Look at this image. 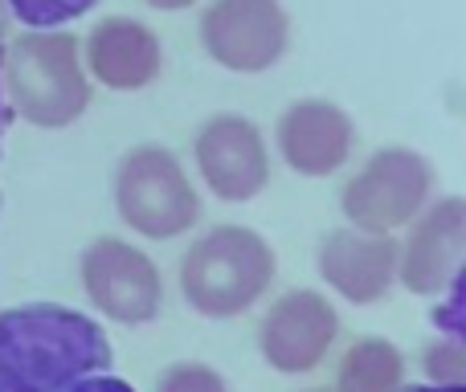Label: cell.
<instances>
[{
  "instance_id": "1",
  "label": "cell",
  "mask_w": 466,
  "mask_h": 392,
  "mask_svg": "<svg viewBox=\"0 0 466 392\" xmlns=\"http://www.w3.org/2000/svg\"><path fill=\"white\" fill-rule=\"evenodd\" d=\"M106 364V331L74 307L25 303L0 311V392H62Z\"/></svg>"
},
{
  "instance_id": "2",
  "label": "cell",
  "mask_w": 466,
  "mask_h": 392,
  "mask_svg": "<svg viewBox=\"0 0 466 392\" xmlns=\"http://www.w3.org/2000/svg\"><path fill=\"white\" fill-rule=\"evenodd\" d=\"M279 257L249 225H213L180 257V295L205 319H238L274 286Z\"/></svg>"
},
{
  "instance_id": "3",
  "label": "cell",
  "mask_w": 466,
  "mask_h": 392,
  "mask_svg": "<svg viewBox=\"0 0 466 392\" xmlns=\"http://www.w3.org/2000/svg\"><path fill=\"white\" fill-rule=\"evenodd\" d=\"M8 111L29 127L62 131L78 123L90 106V78L74 33L29 29L13 37L0 65Z\"/></svg>"
},
{
  "instance_id": "4",
  "label": "cell",
  "mask_w": 466,
  "mask_h": 392,
  "mask_svg": "<svg viewBox=\"0 0 466 392\" xmlns=\"http://www.w3.org/2000/svg\"><path fill=\"white\" fill-rule=\"evenodd\" d=\"M115 208H119V221L147 241H172L201 221V196L185 164L160 144H139L119 160Z\"/></svg>"
},
{
  "instance_id": "5",
  "label": "cell",
  "mask_w": 466,
  "mask_h": 392,
  "mask_svg": "<svg viewBox=\"0 0 466 392\" xmlns=\"http://www.w3.org/2000/svg\"><path fill=\"white\" fill-rule=\"evenodd\" d=\"M438 172L413 147H377L369 160L356 168V176L339 193L348 225L360 233H393L405 229L421 208L434 200Z\"/></svg>"
},
{
  "instance_id": "6",
  "label": "cell",
  "mask_w": 466,
  "mask_h": 392,
  "mask_svg": "<svg viewBox=\"0 0 466 392\" xmlns=\"http://www.w3.org/2000/svg\"><path fill=\"white\" fill-rule=\"evenodd\" d=\"M197 37L221 70L266 74L290 49V13L282 0H209Z\"/></svg>"
},
{
  "instance_id": "7",
  "label": "cell",
  "mask_w": 466,
  "mask_h": 392,
  "mask_svg": "<svg viewBox=\"0 0 466 392\" xmlns=\"http://www.w3.org/2000/svg\"><path fill=\"white\" fill-rule=\"evenodd\" d=\"M82 290L90 307L123 327L152 323L164 307L160 266L123 237H95L82 249Z\"/></svg>"
},
{
  "instance_id": "8",
  "label": "cell",
  "mask_w": 466,
  "mask_h": 392,
  "mask_svg": "<svg viewBox=\"0 0 466 392\" xmlns=\"http://www.w3.org/2000/svg\"><path fill=\"white\" fill-rule=\"evenodd\" d=\"M193 164L205 188L226 205H246L270 185V144L249 115L221 111L197 127Z\"/></svg>"
},
{
  "instance_id": "9",
  "label": "cell",
  "mask_w": 466,
  "mask_h": 392,
  "mask_svg": "<svg viewBox=\"0 0 466 392\" xmlns=\"http://www.w3.org/2000/svg\"><path fill=\"white\" fill-rule=\"evenodd\" d=\"M339 336V315L315 290H287L258 323V352L282 377H303L328 360Z\"/></svg>"
},
{
  "instance_id": "10",
  "label": "cell",
  "mask_w": 466,
  "mask_h": 392,
  "mask_svg": "<svg viewBox=\"0 0 466 392\" xmlns=\"http://www.w3.org/2000/svg\"><path fill=\"white\" fill-rule=\"evenodd\" d=\"M405 237L397 246V278L410 295H442L454 278L462 274L466 257V200L462 196H442L430 200Z\"/></svg>"
},
{
  "instance_id": "11",
  "label": "cell",
  "mask_w": 466,
  "mask_h": 392,
  "mask_svg": "<svg viewBox=\"0 0 466 392\" xmlns=\"http://www.w3.org/2000/svg\"><path fill=\"white\" fill-rule=\"evenodd\" d=\"M274 144L290 172L307 180L336 176L356 147V123L331 98H299L274 123Z\"/></svg>"
},
{
  "instance_id": "12",
  "label": "cell",
  "mask_w": 466,
  "mask_h": 392,
  "mask_svg": "<svg viewBox=\"0 0 466 392\" xmlns=\"http://www.w3.org/2000/svg\"><path fill=\"white\" fill-rule=\"evenodd\" d=\"M78 49H82L86 78H95L106 90H119V95L147 90L164 74L160 37L144 21H136V16H103L86 33V45Z\"/></svg>"
},
{
  "instance_id": "13",
  "label": "cell",
  "mask_w": 466,
  "mask_h": 392,
  "mask_svg": "<svg viewBox=\"0 0 466 392\" xmlns=\"http://www.w3.org/2000/svg\"><path fill=\"white\" fill-rule=\"evenodd\" d=\"M319 278L339 298L356 307L380 303L397 282V241L393 233L331 229L319 241Z\"/></svg>"
},
{
  "instance_id": "14",
  "label": "cell",
  "mask_w": 466,
  "mask_h": 392,
  "mask_svg": "<svg viewBox=\"0 0 466 392\" xmlns=\"http://www.w3.org/2000/svg\"><path fill=\"white\" fill-rule=\"evenodd\" d=\"M405 356L389 339L364 336L344 352L331 392H401Z\"/></svg>"
},
{
  "instance_id": "15",
  "label": "cell",
  "mask_w": 466,
  "mask_h": 392,
  "mask_svg": "<svg viewBox=\"0 0 466 392\" xmlns=\"http://www.w3.org/2000/svg\"><path fill=\"white\" fill-rule=\"evenodd\" d=\"M5 5L25 29H57L66 21L86 16L98 0H5Z\"/></svg>"
},
{
  "instance_id": "16",
  "label": "cell",
  "mask_w": 466,
  "mask_h": 392,
  "mask_svg": "<svg viewBox=\"0 0 466 392\" xmlns=\"http://www.w3.org/2000/svg\"><path fill=\"white\" fill-rule=\"evenodd\" d=\"M156 392H229V385L218 368H209V364L185 360V364H172V368L160 372Z\"/></svg>"
},
{
  "instance_id": "17",
  "label": "cell",
  "mask_w": 466,
  "mask_h": 392,
  "mask_svg": "<svg viewBox=\"0 0 466 392\" xmlns=\"http://www.w3.org/2000/svg\"><path fill=\"white\" fill-rule=\"evenodd\" d=\"M426 377L434 385H466V347L462 339H442V344L426 347V360H421Z\"/></svg>"
},
{
  "instance_id": "18",
  "label": "cell",
  "mask_w": 466,
  "mask_h": 392,
  "mask_svg": "<svg viewBox=\"0 0 466 392\" xmlns=\"http://www.w3.org/2000/svg\"><path fill=\"white\" fill-rule=\"evenodd\" d=\"M62 392H136V388H131L127 380H119V377H98V372H90V377L66 385Z\"/></svg>"
},
{
  "instance_id": "19",
  "label": "cell",
  "mask_w": 466,
  "mask_h": 392,
  "mask_svg": "<svg viewBox=\"0 0 466 392\" xmlns=\"http://www.w3.org/2000/svg\"><path fill=\"white\" fill-rule=\"evenodd\" d=\"M0 65H5V45H0ZM8 127H13V111H8V98H5V82H0V152H5Z\"/></svg>"
},
{
  "instance_id": "20",
  "label": "cell",
  "mask_w": 466,
  "mask_h": 392,
  "mask_svg": "<svg viewBox=\"0 0 466 392\" xmlns=\"http://www.w3.org/2000/svg\"><path fill=\"white\" fill-rule=\"evenodd\" d=\"M152 8H160V13H180V8H193L197 0H147Z\"/></svg>"
},
{
  "instance_id": "21",
  "label": "cell",
  "mask_w": 466,
  "mask_h": 392,
  "mask_svg": "<svg viewBox=\"0 0 466 392\" xmlns=\"http://www.w3.org/2000/svg\"><path fill=\"white\" fill-rule=\"evenodd\" d=\"M401 392H466V385H413Z\"/></svg>"
},
{
  "instance_id": "22",
  "label": "cell",
  "mask_w": 466,
  "mask_h": 392,
  "mask_svg": "<svg viewBox=\"0 0 466 392\" xmlns=\"http://www.w3.org/2000/svg\"><path fill=\"white\" fill-rule=\"evenodd\" d=\"M8 21H13V13H8V5L0 0V45H5V37H8Z\"/></svg>"
},
{
  "instance_id": "23",
  "label": "cell",
  "mask_w": 466,
  "mask_h": 392,
  "mask_svg": "<svg viewBox=\"0 0 466 392\" xmlns=\"http://www.w3.org/2000/svg\"><path fill=\"white\" fill-rule=\"evenodd\" d=\"M307 392H331V388H307Z\"/></svg>"
}]
</instances>
